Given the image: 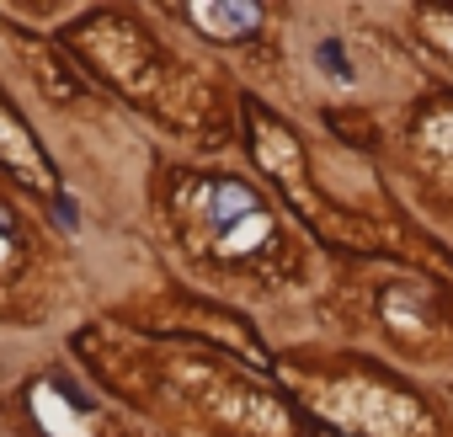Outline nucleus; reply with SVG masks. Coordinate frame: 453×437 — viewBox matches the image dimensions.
I'll return each instance as SVG.
<instances>
[{
    "mask_svg": "<svg viewBox=\"0 0 453 437\" xmlns=\"http://www.w3.org/2000/svg\"><path fill=\"white\" fill-rule=\"evenodd\" d=\"M181 208V225L192 235V246H203L219 262H235V257H262L278 241L273 225V208L235 176H197L176 192Z\"/></svg>",
    "mask_w": 453,
    "mask_h": 437,
    "instance_id": "1",
    "label": "nucleus"
},
{
    "mask_svg": "<svg viewBox=\"0 0 453 437\" xmlns=\"http://www.w3.org/2000/svg\"><path fill=\"white\" fill-rule=\"evenodd\" d=\"M315 405L331 421H342L352 432H368V437H426V410L411 395H400L395 384H379V379L320 384Z\"/></svg>",
    "mask_w": 453,
    "mask_h": 437,
    "instance_id": "2",
    "label": "nucleus"
},
{
    "mask_svg": "<svg viewBox=\"0 0 453 437\" xmlns=\"http://www.w3.org/2000/svg\"><path fill=\"white\" fill-rule=\"evenodd\" d=\"M187 22L213 43H241L262 27V6L257 0H197V6H187Z\"/></svg>",
    "mask_w": 453,
    "mask_h": 437,
    "instance_id": "3",
    "label": "nucleus"
},
{
    "mask_svg": "<svg viewBox=\"0 0 453 437\" xmlns=\"http://www.w3.org/2000/svg\"><path fill=\"white\" fill-rule=\"evenodd\" d=\"M0 165L17 171L22 181H33L38 192H54V171H49L43 150L33 144V134L22 128V118H17L6 102H0Z\"/></svg>",
    "mask_w": 453,
    "mask_h": 437,
    "instance_id": "4",
    "label": "nucleus"
},
{
    "mask_svg": "<svg viewBox=\"0 0 453 437\" xmlns=\"http://www.w3.org/2000/svg\"><path fill=\"white\" fill-rule=\"evenodd\" d=\"M33 416H38V426H43L49 437H96L91 410H81V405L54 384V379L33 384Z\"/></svg>",
    "mask_w": 453,
    "mask_h": 437,
    "instance_id": "5",
    "label": "nucleus"
},
{
    "mask_svg": "<svg viewBox=\"0 0 453 437\" xmlns=\"http://www.w3.org/2000/svg\"><path fill=\"white\" fill-rule=\"evenodd\" d=\"M315 65H320V70H331V75H336L342 86H352V65H347V54H342V43H331V38H326V43L315 49Z\"/></svg>",
    "mask_w": 453,
    "mask_h": 437,
    "instance_id": "6",
    "label": "nucleus"
},
{
    "mask_svg": "<svg viewBox=\"0 0 453 437\" xmlns=\"http://www.w3.org/2000/svg\"><path fill=\"white\" fill-rule=\"evenodd\" d=\"M421 22L432 27V38H437V49H442L448 59H453V12H426Z\"/></svg>",
    "mask_w": 453,
    "mask_h": 437,
    "instance_id": "7",
    "label": "nucleus"
},
{
    "mask_svg": "<svg viewBox=\"0 0 453 437\" xmlns=\"http://www.w3.org/2000/svg\"><path fill=\"white\" fill-rule=\"evenodd\" d=\"M6 257H12V225L0 218V262H6Z\"/></svg>",
    "mask_w": 453,
    "mask_h": 437,
    "instance_id": "8",
    "label": "nucleus"
}]
</instances>
